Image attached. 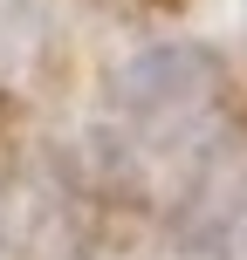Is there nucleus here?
Masks as SVG:
<instances>
[{
  "label": "nucleus",
  "instance_id": "obj_1",
  "mask_svg": "<svg viewBox=\"0 0 247 260\" xmlns=\"http://www.w3.org/2000/svg\"><path fill=\"white\" fill-rule=\"evenodd\" d=\"M220 76H227V62L206 41H151V48H138L130 62H117L110 103H117L124 117H138V123L172 130V123L199 117V110L220 96Z\"/></svg>",
  "mask_w": 247,
  "mask_h": 260
}]
</instances>
